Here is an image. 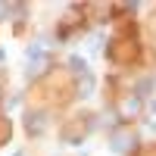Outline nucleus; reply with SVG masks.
Segmentation results:
<instances>
[{"instance_id": "obj_1", "label": "nucleus", "mask_w": 156, "mask_h": 156, "mask_svg": "<svg viewBox=\"0 0 156 156\" xmlns=\"http://www.w3.org/2000/svg\"><path fill=\"white\" fill-rule=\"evenodd\" d=\"M0 12H3V6H0Z\"/></svg>"}]
</instances>
